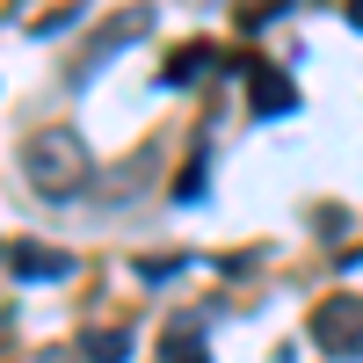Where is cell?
I'll list each match as a JSON object with an SVG mask.
<instances>
[{
    "mask_svg": "<svg viewBox=\"0 0 363 363\" xmlns=\"http://www.w3.org/2000/svg\"><path fill=\"white\" fill-rule=\"evenodd\" d=\"M22 167H29V189L37 196H73L87 182V145L73 138V124H44L22 145Z\"/></svg>",
    "mask_w": 363,
    "mask_h": 363,
    "instance_id": "obj_1",
    "label": "cell"
},
{
    "mask_svg": "<svg viewBox=\"0 0 363 363\" xmlns=\"http://www.w3.org/2000/svg\"><path fill=\"white\" fill-rule=\"evenodd\" d=\"M313 342L327 349V356H363V298L356 291H335V298H320L313 306Z\"/></svg>",
    "mask_w": 363,
    "mask_h": 363,
    "instance_id": "obj_2",
    "label": "cell"
},
{
    "mask_svg": "<svg viewBox=\"0 0 363 363\" xmlns=\"http://www.w3.org/2000/svg\"><path fill=\"white\" fill-rule=\"evenodd\" d=\"M8 269H15V284H58V277H73V255L66 247H37V240H15Z\"/></svg>",
    "mask_w": 363,
    "mask_h": 363,
    "instance_id": "obj_3",
    "label": "cell"
},
{
    "mask_svg": "<svg viewBox=\"0 0 363 363\" xmlns=\"http://www.w3.org/2000/svg\"><path fill=\"white\" fill-rule=\"evenodd\" d=\"M247 102H255V116H291L298 109V87H291V73H277V66H247Z\"/></svg>",
    "mask_w": 363,
    "mask_h": 363,
    "instance_id": "obj_4",
    "label": "cell"
},
{
    "mask_svg": "<svg viewBox=\"0 0 363 363\" xmlns=\"http://www.w3.org/2000/svg\"><path fill=\"white\" fill-rule=\"evenodd\" d=\"M160 363H211L203 327H196V320H167V327H160Z\"/></svg>",
    "mask_w": 363,
    "mask_h": 363,
    "instance_id": "obj_5",
    "label": "cell"
},
{
    "mask_svg": "<svg viewBox=\"0 0 363 363\" xmlns=\"http://www.w3.org/2000/svg\"><path fill=\"white\" fill-rule=\"evenodd\" d=\"M145 22H153V15H145V8H131V15H116V22L102 29V37L87 44V73H95L102 58H116V44H131V37H145Z\"/></svg>",
    "mask_w": 363,
    "mask_h": 363,
    "instance_id": "obj_6",
    "label": "cell"
},
{
    "mask_svg": "<svg viewBox=\"0 0 363 363\" xmlns=\"http://www.w3.org/2000/svg\"><path fill=\"white\" fill-rule=\"evenodd\" d=\"M80 356L87 363H124L131 356V335H124V327H95V335L80 342Z\"/></svg>",
    "mask_w": 363,
    "mask_h": 363,
    "instance_id": "obj_7",
    "label": "cell"
},
{
    "mask_svg": "<svg viewBox=\"0 0 363 363\" xmlns=\"http://www.w3.org/2000/svg\"><path fill=\"white\" fill-rule=\"evenodd\" d=\"M211 51H218V44H189V51H182V58H167V87H189V80H203L211 73Z\"/></svg>",
    "mask_w": 363,
    "mask_h": 363,
    "instance_id": "obj_8",
    "label": "cell"
},
{
    "mask_svg": "<svg viewBox=\"0 0 363 363\" xmlns=\"http://www.w3.org/2000/svg\"><path fill=\"white\" fill-rule=\"evenodd\" d=\"M196 196H203V160H189L174 174V203H196Z\"/></svg>",
    "mask_w": 363,
    "mask_h": 363,
    "instance_id": "obj_9",
    "label": "cell"
},
{
    "mask_svg": "<svg viewBox=\"0 0 363 363\" xmlns=\"http://www.w3.org/2000/svg\"><path fill=\"white\" fill-rule=\"evenodd\" d=\"M182 269V255H153V262H138V277H174Z\"/></svg>",
    "mask_w": 363,
    "mask_h": 363,
    "instance_id": "obj_10",
    "label": "cell"
},
{
    "mask_svg": "<svg viewBox=\"0 0 363 363\" xmlns=\"http://www.w3.org/2000/svg\"><path fill=\"white\" fill-rule=\"evenodd\" d=\"M349 22H356V29H363V0H349Z\"/></svg>",
    "mask_w": 363,
    "mask_h": 363,
    "instance_id": "obj_11",
    "label": "cell"
}]
</instances>
